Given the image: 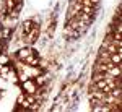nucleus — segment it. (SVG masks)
I'll list each match as a JSON object with an SVG mask.
<instances>
[{
    "label": "nucleus",
    "mask_w": 122,
    "mask_h": 112,
    "mask_svg": "<svg viewBox=\"0 0 122 112\" xmlns=\"http://www.w3.org/2000/svg\"><path fill=\"white\" fill-rule=\"evenodd\" d=\"M23 36L28 37V41H34L36 36H38V26H34V23L33 21H26L25 24H23Z\"/></svg>",
    "instance_id": "1"
}]
</instances>
